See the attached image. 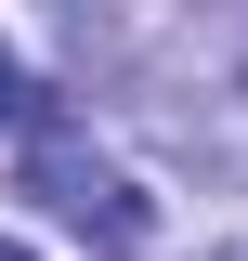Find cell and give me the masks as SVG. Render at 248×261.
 <instances>
[{
  "instance_id": "obj_1",
  "label": "cell",
  "mask_w": 248,
  "mask_h": 261,
  "mask_svg": "<svg viewBox=\"0 0 248 261\" xmlns=\"http://www.w3.org/2000/svg\"><path fill=\"white\" fill-rule=\"evenodd\" d=\"M27 183L53 196V222H79V235H92L105 261H131V248H144V196H131L118 170L92 157V144H65V130H53V144L27 157Z\"/></svg>"
},
{
  "instance_id": "obj_2",
  "label": "cell",
  "mask_w": 248,
  "mask_h": 261,
  "mask_svg": "<svg viewBox=\"0 0 248 261\" xmlns=\"http://www.w3.org/2000/svg\"><path fill=\"white\" fill-rule=\"evenodd\" d=\"M27 118V65H13V39H0V130Z\"/></svg>"
},
{
  "instance_id": "obj_3",
  "label": "cell",
  "mask_w": 248,
  "mask_h": 261,
  "mask_svg": "<svg viewBox=\"0 0 248 261\" xmlns=\"http://www.w3.org/2000/svg\"><path fill=\"white\" fill-rule=\"evenodd\" d=\"M0 261H27V248H13V235H0Z\"/></svg>"
}]
</instances>
